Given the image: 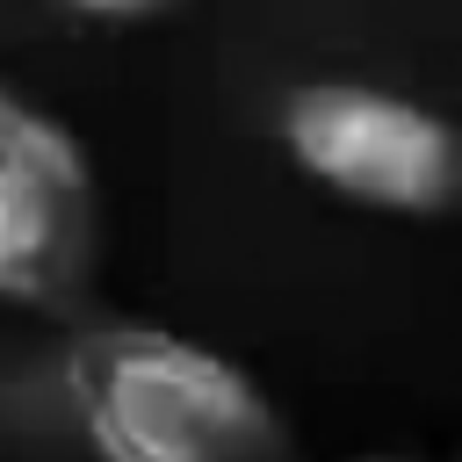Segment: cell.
<instances>
[{
    "label": "cell",
    "instance_id": "6da1fadb",
    "mask_svg": "<svg viewBox=\"0 0 462 462\" xmlns=\"http://www.w3.org/2000/svg\"><path fill=\"white\" fill-rule=\"evenodd\" d=\"M94 462H296L274 397L217 346L166 325H87L58 361Z\"/></svg>",
    "mask_w": 462,
    "mask_h": 462
},
{
    "label": "cell",
    "instance_id": "7a4b0ae2",
    "mask_svg": "<svg viewBox=\"0 0 462 462\" xmlns=\"http://www.w3.org/2000/svg\"><path fill=\"white\" fill-rule=\"evenodd\" d=\"M101 282V180L87 144L0 87V303L79 318Z\"/></svg>",
    "mask_w": 462,
    "mask_h": 462
},
{
    "label": "cell",
    "instance_id": "3957f363",
    "mask_svg": "<svg viewBox=\"0 0 462 462\" xmlns=\"http://www.w3.org/2000/svg\"><path fill=\"white\" fill-rule=\"evenodd\" d=\"M289 159L325 188L383 217H440L462 188L455 130L390 87L361 79H310L282 101Z\"/></svg>",
    "mask_w": 462,
    "mask_h": 462
},
{
    "label": "cell",
    "instance_id": "277c9868",
    "mask_svg": "<svg viewBox=\"0 0 462 462\" xmlns=\"http://www.w3.org/2000/svg\"><path fill=\"white\" fill-rule=\"evenodd\" d=\"M72 14H87V22H152V14H166L173 0H65Z\"/></svg>",
    "mask_w": 462,
    "mask_h": 462
},
{
    "label": "cell",
    "instance_id": "5b68a950",
    "mask_svg": "<svg viewBox=\"0 0 462 462\" xmlns=\"http://www.w3.org/2000/svg\"><path fill=\"white\" fill-rule=\"evenodd\" d=\"M361 462H411V455H361Z\"/></svg>",
    "mask_w": 462,
    "mask_h": 462
}]
</instances>
